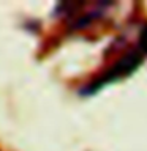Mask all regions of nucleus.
I'll use <instances>...</instances> for the list:
<instances>
[{
    "instance_id": "nucleus-1",
    "label": "nucleus",
    "mask_w": 147,
    "mask_h": 151,
    "mask_svg": "<svg viewBox=\"0 0 147 151\" xmlns=\"http://www.w3.org/2000/svg\"><path fill=\"white\" fill-rule=\"evenodd\" d=\"M146 55H147V25L142 28L139 44L136 47H133L127 55H123L109 71H106V73L101 76V79L95 80V82L90 85V90L87 93H92V91H95V88H100V87H103V85L111 83L114 80H117V79L123 77V76H128L130 73H133V71L141 65V61L144 60Z\"/></svg>"
}]
</instances>
